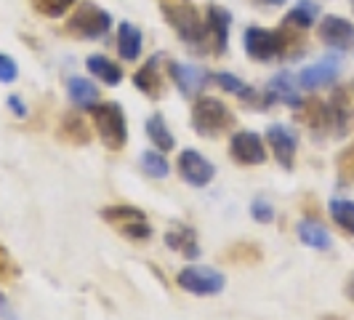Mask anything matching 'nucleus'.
Segmentation results:
<instances>
[{"label":"nucleus","mask_w":354,"mask_h":320,"mask_svg":"<svg viewBox=\"0 0 354 320\" xmlns=\"http://www.w3.org/2000/svg\"><path fill=\"white\" fill-rule=\"evenodd\" d=\"M91 121L96 134L102 136L104 147L109 150H123L128 142V125H125V112L120 105L115 102H104V105L91 107Z\"/></svg>","instance_id":"obj_1"},{"label":"nucleus","mask_w":354,"mask_h":320,"mask_svg":"<svg viewBox=\"0 0 354 320\" xmlns=\"http://www.w3.org/2000/svg\"><path fill=\"white\" fill-rule=\"evenodd\" d=\"M234 123L232 109L221 99L213 96H197L192 105V125L200 136H218Z\"/></svg>","instance_id":"obj_2"},{"label":"nucleus","mask_w":354,"mask_h":320,"mask_svg":"<svg viewBox=\"0 0 354 320\" xmlns=\"http://www.w3.org/2000/svg\"><path fill=\"white\" fill-rule=\"evenodd\" d=\"M102 219H104L109 227H115V232H120L123 238L133 240V243H142L152 238V227L147 222L142 208L136 206H106L102 208Z\"/></svg>","instance_id":"obj_3"},{"label":"nucleus","mask_w":354,"mask_h":320,"mask_svg":"<svg viewBox=\"0 0 354 320\" xmlns=\"http://www.w3.org/2000/svg\"><path fill=\"white\" fill-rule=\"evenodd\" d=\"M109 27H112V17L106 14L104 8L93 6V3L77 6V11L67 21V33L72 37H91V40L106 35Z\"/></svg>","instance_id":"obj_4"},{"label":"nucleus","mask_w":354,"mask_h":320,"mask_svg":"<svg viewBox=\"0 0 354 320\" xmlns=\"http://www.w3.org/2000/svg\"><path fill=\"white\" fill-rule=\"evenodd\" d=\"M176 283L181 291L187 294H195V296H216L224 291L227 285V278L218 272V269H211V267H184L176 275Z\"/></svg>","instance_id":"obj_5"},{"label":"nucleus","mask_w":354,"mask_h":320,"mask_svg":"<svg viewBox=\"0 0 354 320\" xmlns=\"http://www.w3.org/2000/svg\"><path fill=\"white\" fill-rule=\"evenodd\" d=\"M245 51H248L250 59L256 62H269V59H277L285 53V40L283 33H274V30H264V27H248L245 30Z\"/></svg>","instance_id":"obj_6"},{"label":"nucleus","mask_w":354,"mask_h":320,"mask_svg":"<svg viewBox=\"0 0 354 320\" xmlns=\"http://www.w3.org/2000/svg\"><path fill=\"white\" fill-rule=\"evenodd\" d=\"M162 14H165V21H171V27L184 40L197 43L205 37V24L189 3H168V6H162Z\"/></svg>","instance_id":"obj_7"},{"label":"nucleus","mask_w":354,"mask_h":320,"mask_svg":"<svg viewBox=\"0 0 354 320\" xmlns=\"http://www.w3.org/2000/svg\"><path fill=\"white\" fill-rule=\"evenodd\" d=\"M230 155L240 166H261L266 163V144L253 131H237L230 142Z\"/></svg>","instance_id":"obj_8"},{"label":"nucleus","mask_w":354,"mask_h":320,"mask_svg":"<svg viewBox=\"0 0 354 320\" xmlns=\"http://www.w3.org/2000/svg\"><path fill=\"white\" fill-rule=\"evenodd\" d=\"M266 142H269L274 158L280 160L283 168H293V158H296V150H299V136L290 125L272 123L266 128Z\"/></svg>","instance_id":"obj_9"},{"label":"nucleus","mask_w":354,"mask_h":320,"mask_svg":"<svg viewBox=\"0 0 354 320\" xmlns=\"http://www.w3.org/2000/svg\"><path fill=\"white\" fill-rule=\"evenodd\" d=\"M178 174L192 187H205L216 177V166L208 158H203L197 150H184L178 155Z\"/></svg>","instance_id":"obj_10"},{"label":"nucleus","mask_w":354,"mask_h":320,"mask_svg":"<svg viewBox=\"0 0 354 320\" xmlns=\"http://www.w3.org/2000/svg\"><path fill=\"white\" fill-rule=\"evenodd\" d=\"M338 72H341L338 56H325V59H319L317 64H309V67H304L299 72V86L306 91H319L325 86H330L338 78Z\"/></svg>","instance_id":"obj_11"},{"label":"nucleus","mask_w":354,"mask_h":320,"mask_svg":"<svg viewBox=\"0 0 354 320\" xmlns=\"http://www.w3.org/2000/svg\"><path fill=\"white\" fill-rule=\"evenodd\" d=\"M319 37H322L330 48L344 51V48H349L354 43V24L341 17H325L322 24H319Z\"/></svg>","instance_id":"obj_12"},{"label":"nucleus","mask_w":354,"mask_h":320,"mask_svg":"<svg viewBox=\"0 0 354 320\" xmlns=\"http://www.w3.org/2000/svg\"><path fill=\"white\" fill-rule=\"evenodd\" d=\"M171 78L176 83V89L184 94V96H197L200 91L205 89L208 83V72L200 70L197 64H178V62H171Z\"/></svg>","instance_id":"obj_13"},{"label":"nucleus","mask_w":354,"mask_h":320,"mask_svg":"<svg viewBox=\"0 0 354 320\" xmlns=\"http://www.w3.org/2000/svg\"><path fill=\"white\" fill-rule=\"evenodd\" d=\"M266 99L299 107L304 102L301 94H299V80H296L290 72H277V75L269 80V86H266Z\"/></svg>","instance_id":"obj_14"},{"label":"nucleus","mask_w":354,"mask_h":320,"mask_svg":"<svg viewBox=\"0 0 354 320\" xmlns=\"http://www.w3.org/2000/svg\"><path fill=\"white\" fill-rule=\"evenodd\" d=\"M232 27V14L218 8V6H211L208 8V17H205V35L213 37V51L224 53L227 51V35H230Z\"/></svg>","instance_id":"obj_15"},{"label":"nucleus","mask_w":354,"mask_h":320,"mask_svg":"<svg viewBox=\"0 0 354 320\" xmlns=\"http://www.w3.org/2000/svg\"><path fill=\"white\" fill-rule=\"evenodd\" d=\"M160 62H162V53H155L142 70L136 72V78H133L136 89L142 91V94H147L149 99H158L160 94H162V86H165V78L158 72Z\"/></svg>","instance_id":"obj_16"},{"label":"nucleus","mask_w":354,"mask_h":320,"mask_svg":"<svg viewBox=\"0 0 354 320\" xmlns=\"http://www.w3.org/2000/svg\"><path fill=\"white\" fill-rule=\"evenodd\" d=\"M165 243H168V249L178 251L181 256H187V259H197L203 251L197 246V235L192 227H187V224H174L171 230L165 232Z\"/></svg>","instance_id":"obj_17"},{"label":"nucleus","mask_w":354,"mask_h":320,"mask_svg":"<svg viewBox=\"0 0 354 320\" xmlns=\"http://www.w3.org/2000/svg\"><path fill=\"white\" fill-rule=\"evenodd\" d=\"M118 51L125 62H133V59L142 56V33L131 21H123L118 27Z\"/></svg>","instance_id":"obj_18"},{"label":"nucleus","mask_w":354,"mask_h":320,"mask_svg":"<svg viewBox=\"0 0 354 320\" xmlns=\"http://www.w3.org/2000/svg\"><path fill=\"white\" fill-rule=\"evenodd\" d=\"M299 238H301L304 246L317 249V251H328L330 246H333L330 232L325 230L319 222H312V219H304V222H299Z\"/></svg>","instance_id":"obj_19"},{"label":"nucleus","mask_w":354,"mask_h":320,"mask_svg":"<svg viewBox=\"0 0 354 320\" xmlns=\"http://www.w3.org/2000/svg\"><path fill=\"white\" fill-rule=\"evenodd\" d=\"M144 128H147V136L155 142V147H158L160 152H171V150L176 147V139H174V134L168 131V123L162 121V115H158V112L149 115Z\"/></svg>","instance_id":"obj_20"},{"label":"nucleus","mask_w":354,"mask_h":320,"mask_svg":"<svg viewBox=\"0 0 354 320\" xmlns=\"http://www.w3.org/2000/svg\"><path fill=\"white\" fill-rule=\"evenodd\" d=\"M67 91H70L72 102L77 107H83V109H91V107L99 105V89L86 78H70Z\"/></svg>","instance_id":"obj_21"},{"label":"nucleus","mask_w":354,"mask_h":320,"mask_svg":"<svg viewBox=\"0 0 354 320\" xmlns=\"http://www.w3.org/2000/svg\"><path fill=\"white\" fill-rule=\"evenodd\" d=\"M88 72L93 75V78L104 80L106 86H118V83L123 80V70H120L115 62H109L106 56H91V59H88Z\"/></svg>","instance_id":"obj_22"},{"label":"nucleus","mask_w":354,"mask_h":320,"mask_svg":"<svg viewBox=\"0 0 354 320\" xmlns=\"http://www.w3.org/2000/svg\"><path fill=\"white\" fill-rule=\"evenodd\" d=\"M328 211H330V219L336 222L341 230L349 232V235H354V200L336 197V200H330Z\"/></svg>","instance_id":"obj_23"},{"label":"nucleus","mask_w":354,"mask_h":320,"mask_svg":"<svg viewBox=\"0 0 354 320\" xmlns=\"http://www.w3.org/2000/svg\"><path fill=\"white\" fill-rule=\"evenodd\" d=\"M142 171L152 179H165L171 174V163L160 150H149V152H142Z\"/></svg>","instance_id":"obj_24"},{"label":"nucleus","mask_w":354,"mask_h":320,"mask_svg":"<svg viewBox=\"0 0 354 320\" xmlns=\"http://www.w3.org/2000/svg\"><path fill=\"white\" fill-rule=\"evenodd\" d=\"M213 80H216L224 91H230V94H234V96H240L243 102L256 99V91L250 89V86H245V83H243L237 75H232V72H216V75H213Z\"/></svg>","instance_id":"obj_25"},{"label":"nucleus","mask_w":354,"mask_h":320,"mask_svg":"<svg viewBox=\"0 0 354 320\" xmlns=\"http://www.w3.org/2000/svg\"><path fill=\"white\" fill-rule=\"evenodd\" d=\"M317 14L319 8L315 6V3H309V0H301V3H296V8L288 14V24H296V27H301V30H306V27H312L315 21H317Z\"/></svg>","instance_id":"obj_26"},{"label":"nucleus","mask_w":354,"mask_h":320,"mask_svg":"<svg viewBox=\"0 0 354 320\" xmlns=\"http://www.w3.org/2000/svg\"><path fill=\"white\" fill-rule=\"evenodd\" d=\"M62 136L70 139L72 144H88L91 131L86 128V123H83L77 115H67V118L62 121Z\"/></svg>","instance_id":"obj_27"},{"label":"nucleus","mask_w":354,"mask_h":320,"mask_svg":"<svg viewBox=\"0 0 354 320\" xmlns=\"http://www.w3.org/2000/svg\"><path fill=\"white\" fill-rule=\"evenodd\" d=\"M224 259L232 265H253V262L261 259V249L256 243H237L224 254Z\"/></svg>","instance_id":"obj_28"},{"label":"nucleus","mask_w":354,"mask_h":320,"mask_svg":"<svg viewBox=\"0 0 354 320\" xmlns=\"http://www.w3.org/2000/svg\"><path fill=\"white\" fill-rule=\"evenodd\" d=\"M19 275H21V269H19V265L14 262L11 251L0 243V283H14Z\"/></svg>","instance_id":"obj_29"},{"label":"nucleus","mask_w":354,"mask_h":320,"mask_svg":"<svg viewBox=\"0 0 354 320\" xmlns=\"http://www.w3.org/2000/svg\"><path fill=\"white\" fill-rule=\"evenodd\" d=\"M72 3L75 0H32V6H35L40 14H46V17H62V14H67Z\"/></svg>","instance_id":"obj_30"},{"label":"nucleus","mask_w":354,"mask_h":320,"mask_svg":"<svg viewBox=\"0 0 354 320\" xmlns=\"http://www.w3.org/2000/svg\"><path fill=\"white\" fill-rule=\"evenodd\" d=\"M250 216H253L256 222H261V224H269V222H274V206H269L264 197H259V200H253V206H250Z\"/></svg>","instance_id":"obj_31"},{"label":"nucleus","mask_w":354,"mask_h":320,"mask_svg":"<svg viewBox=\"0 0 354 320\" xmlns=\"http://www.w3.org/2000/svg\"><path fill=\"white\" fill-rule=\"evenodd\" d=\"M19 75L17 62L8 53H0V83H14Z\"/></svg>","instance_id":"obj_32"},{"label":"nucleus","mask_w":354,"mask_h":320,"mask_svg":"<svg viewBox=\"0 0 354 320\" xmlns=\"http://www.w3.org/2000/svg\"><path fill=\"white\" fill-rule=\"evenodd\" d=\"M8 107H11V112L19 115V118H24V115H27V107H24V102H21L19 96H8Z\"/></svg>","instance_id":"obj_33"},{"label":"nucleus","mask_w":354,"mask_h":320,"mask_svg":"<svg viewBox=\"0 0 354 320\" xmlns=\"http://www.w3.org/2000/svg\"><path fill=\"white\" fill-rule=\"evenodd\" d=\"M0 318L3 320H17V315H14V310H11V304H8V299L0 294Z\"/></svg>","instance_id":"obj_34"},{"label":"nucleus","mask_w":354,"mask_h":320,"mask_svg":"<svg viewBox=\"0 0 354 320\" xmlns=\"http://www.w3.org/2000/svg\"><path fill=\"white\" fill-rule=\"evenodd\" d=\"M346 294H349V299L354 302V275H352V281H349V285H346Z\"/></svg>","instance_id":"obj_35"},{"label":"nucleus","mask_w":354,"mask_h":320,"mask_svg":"<svg viewBox=\"0 0 354 320\" xmlns=\"http://www.w3.org/2000/svg\"><path fill=\"white\" fill-rule=\"evenodd\" d=\"M259 3H264V6H283L285 0H259Z\"/></svg>","instance_id":"obj_36"}]
</instances>
